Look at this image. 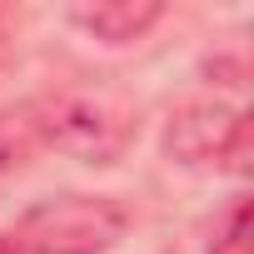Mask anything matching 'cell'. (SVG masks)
Segmentation results:
<instances>
[{
	"label": "cell",
	"mask_w": 254,
	"mask_h": 254,
	"mask_svg": "<svg viewBox=\"0 0 254 254\" xmlns=\"http://www.w3.org/2000/svg\"><path fill=\"white\" fill-rule=\"evenodd\" d=\"M244 229H249V209L239 204V209L229 214V234H224V249H219V254H244Z\"/></svg>",
	"instance_id": "cell-5"
},
{
	"label": "cell",
	"mask_w": 254,
	"mask_h": 254,
	"mask_svg": "<svg viewBox=\"0 0 254 254\" xmlns=\"http://www.w3.org/2000/svg\"><path fill=\"white\" fill-rule=\"evenodd\" d=\"M244 145H249V120H244V110L199 105V110H185V115L170 125V150H175L185 165L244 155Z\"/></svg>",
	"instance_id": "cell-3"
},
{
	"label": "cell",
	"mask_w": 254,
	"mask_h": 254,
	"mask_svg": "<svg viewBox=\"0 0 254 254\" xmlns=\"http://www.w3.org/2000/svg\"><path fill=\"white\" fill-rule=\"evenodd\" d=\"M5 40H10V30H5V20H0V65H5V50H10Z\"/></svg>",
	"instance_id": "cell-6"
},
{
	"label": "cell",
	"mask_w": 254,
	"mask_h": 254,
	"mask_svg": "<svg viewBox=\"0 0 254 254\" xmlns=\"http://www.w3.org/2000/svg\"><path fill=\"white\" fill-rule=\"evenodd\" d=\"M65 15H70V25H80L85 35H95L105 45H130L150 25H160L165 5L160 0H80Z\"/></svg>",
	"instance_id": "cell-4"
},
{
	"label": "cell",
	"mask_w": 254,
	"mask_h": 254,
	"mask_svg": "<svg viewBox=\"0 0 254 254\" xmlns=\"http://www.w3.org/2000/svg\"><path fill=\"white\" fill-rule=\"evenodd\" d=\"M20 110H25L35 150H65L85 165H110L135 135V105L100 90H60Z\"/></svg>",
	"instance_id": "cell-1"
},
{
	"label": "cell",
	"mask_w": 254,
	"mask_h": 254,
	"mask_svg": "<svg viewBox=\"0 0 254 254\" xmlns=\"http://www.w3.org/2000/svg\"><path fill=\"white\" fill-rule=\"evenodd\" d=\"M130 229V214H125L115 199H95V194H65V199H45L35 204L10 244L25 254H105L120 244V234Z\"/></svg>",
	"instance_id": "cell-2"
}]
</instances>
